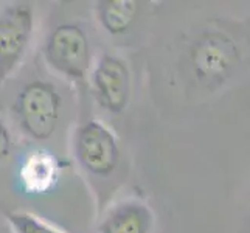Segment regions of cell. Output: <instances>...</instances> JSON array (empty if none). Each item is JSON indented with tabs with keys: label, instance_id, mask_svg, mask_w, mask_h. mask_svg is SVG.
Returning a JSON list of instances; mask_svg holds the SVG:
<instances>
[{
	"label": "cell",
	"instance_id": "cell-9",
	"mask_svg": "<svg viewBox=\"0 0 250 233\" xmlns=\"http://www.w3.org/2000/svg\"><path fill=\"white\" fill-rule=\"evenodd\" d=\"M134 16L135 5L132 2L115 0V2H107L101 8V21L112 33L125 31L129 27V23L132 22Z\"/></svg>",
	"mask_w": 250,
	"mask_h": 233
},
{
	"label": "cell",
	"instance_id": "cell-2",
	"mask_svg": "<svg viewBox=\"0 0 250 233\" xmlns=\"http://www.w3.org/2000/svg\"><path fill=\"white\" fill-rule=\"evenodd\" d=\"M31 31L27 5L10 6L0 14V83L21 59Z\"/></svg>",
	"mask_w": 250,
	"mask_h": 233
},
{
	"label": "cell",
	"instance_id": "cell-5",
	"mask_svg": "<svg viewBox=\"0 0 250 233\" xmlns=\"http://www.w3.org/2000/svg\"><path fill=\"white\" fill-rule=\"evenodd\" d=\"M95 84L103 106L110 110H120L126 103L129 92V76L122 61L106 56L95 72Z\"/></svg>",
	"mask_w": 250,
	"mask_h": 233
},
{
	"label": "cell",
	"instance_id": "cell-3",
	"mask_svg": "<svg viewBox=\"0 0 250 233\" xmlns=\"http://www.w3.org/2000/svg\"><path fill=\"white\" fill-rule=\"evenodd\" d=\"M78 155L83 165L95 174H107L118 160L114 135L101 123L90 122L78 137Z\"/></svg>",
	"mask_w": 250,
	"mask_h": 233
},
{
	"label": "cell",
	"instance_id": "cell-7",
	"mask_svg": "<svg viewBox=\"0 0 250 233\" xmlns=\"http://www.w3.org/2000/svg\"><path fill=\"white\" fill-rule=\"evenodd\" d=\"M58 179L59 163L53 154L36 149L25 157L21 168V182L25 191L44 194L56 185Z\"/></svg>",
	"mask_w": 250,
	"mask_h": 233
},
{
	"label": "cell",
	"instance_id": "cell-4",
	"mask_svg": "<svg viewBox=\"0 0 250 233\" xmlns=\"http://www.w3.org/2000/svg\"><path fill=\"white\" fill-rule=\"evenodd\" d=\"M48 58L59 70L81 76L87 67V39L84 33L73 25L58 28L50 39Z\"/></svg>",
	"mask_w": 250,
	"mask_h": 233
},
{
	"label": "cell",
	"instance_id": "cell-1",
	"mask_svg": "<svg viewBox=\"0 0 250 233\" xmlns=\"http://www.w3.org/2000/svg\"><path fill=\"white\" fill-rule=\"evenodd\" d=\"M59 98L44 83L30 84L21 97L22 125L36 139H47L58 122Z\"/></svg>",
	"mask_w": 250,
	"mask_h": 233
},
{
	"label": "cell",
	"instance_id": "cell-8",
	"mask_svg": "<svg viewBox=\"0 0 250 233\" xmlns=\"http://www.w3.org/2000/svg\"><path fill=\"white\" fill-rule=\"evenodd\" d=\"M149 227V212L143 205H123L112 213L103 226V233H146Z\"/></svg>",
	"mask_w": 250,
	"mask_h": 233
},
{
	"label": "cell",
	"instance_id": "cell-11",
	"mask_svg": "<svg viewBox=\"0 0 250 233\" xmlns=\"http://www.w3.org/2000/svg\"><path fill=\"white\" fill-rule=\"evenodd\" d=\"M8 146H10V139H8L6 129L2 126V123H0V159L6 154Z\"/></svg>",
	"mask_w": 250,
	"mask_h": 233
},
{
	"label": "cell",
	"instance_id": "cell-10",
	"mask_svg": "<svg viewBox=\"0 0 250 233\" xmlns=\"http://www.w3.org/2000/svg\"><path fill=\"white\" fill-rule=\"evenodd\" d=\"M10 221L17 233H62L28 213H10Z\"/></svg>",
	"mask_w": 250,
	"mask_h": 233
},
{
	"label": "cell",
	"instance_id": "cell-6",
	"mask_svg": "<svg viewBox=\"0 0 250 233\" xmlns=\"http://www.w3.org/2000/svg\"><path fill=\"white\" fill-rule=\"evenodd\" d=\"M236 50L233 44L219 34L204 38L194 50L196 70L204 78H218L230 70Z\"/></svg>",
	"mask_w": 250,
	"mask_h": 233
}]
</instances>
